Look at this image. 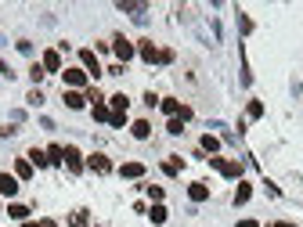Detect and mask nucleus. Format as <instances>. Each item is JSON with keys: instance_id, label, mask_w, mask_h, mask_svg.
<instances>
[{"instance_id": "21", "label": "nucleus", "mask_w": 303, "mask_h": 227, "mask_svg": "<svg viewBox=\"0 0 303 227\" xmlns=\"http://www.w3.org/2000/svg\"><path fill=\"white\" fill-rule=\"evenodd\" d=\"M29 162H33V166H51V162H47V151H43V148H33V151H29Z\"/></svg>"}, {"instance_id": "14", "label": "nucleus", "mask_w": 303, "mask_h": 227, "mask_svg": "<svg viewBox=\"0 0 303 227\" xmlns=\"http://www.w3.org/2000/svg\"><path fill=\"white\" fill-rule=\"evenodd\" d=\"M206 195H209V188H206V184H199V180L188 188V198H191V202H206Z\"/></svg>"}, {"instance_id": "20", "label": "nucleus", "mask_w": 303, "mask_h": 227, "mask_svg": "<svg viewBox=\"0 0 303 227\" xmlns=\"http://www.w3.org/2000/svg\"><path fill=\"white\" fill-rule=\"evenodd\" d=\"M148 216H152V224H166V216H170V213H166V206L159 202V206H152V209H148Z\"/></svg>"}, {"instance_id": "32", "label": "nucleus", "mask_w": 303, "mask_h": 227, "mask_svg": "<svg viewBox=\"0 0 303 227\" xmlns=\"http://www.w3.org/2000/svg\"><path fill=\"white\" fill-rule=\"evenodd\" d=\"M29 105H43V90H29Z\"/></svg>"}, {"instance_id": "31", "label": "nucleus", "mask_w": 303, "mask_h": 227, "mask_svg": "<svg viewBox=\"0 0 303 227\" xmlns=\"http://www.w3.org/2000/svg\"><path fill=\"white\" fill-rule=\"evenodd\" d=\"M108 123H112V126H126V115L123 112H112V115H108Z\"/></svg>"}, {"instance_id": "26", "label": "nucleus", "mask_w": 303, "mask_h": 227, "mask_svg": "<svg viewBox=\"0 0 303 227\" xmlns=\"http://www.w3.org/2000/svg\"><path fill=\"white\" fill-rule=\"evenodd\" d=\"M108 115H112V108H105V101L94 105V119H98V123H108Z\"/></svg>"}, {"instance_id": "37", "label": "nucleus", "mask_w": 303, "mask_h": 227, "mask_svg": "<svg viewBox=\"0 0 303 227\" xmlns=\"http://www.w3.org/2000/svg\"><path fill=\"white\" fill-rule=\"evenodd\" d=\"M271 227H292V224H271Z\"/></svg>"}, {"instance_id": "34", "label": "nucleus", "mask_w": 303, "mask_h": 227, "mask_svg": "<svg viewBox=\"0 0 303 227\" xmlns=\"http://www.w3.org/2000/svg\"><path fill=\"white\" fill-rule=\"evenodd\" d=\"M235 227H256V220H238Z\"/></svg>"}, {"instance_id": "5", "label": "nucleus", "mask_w": 303, "mask_h": 227, "mask_svg": "<svg viewBox=\"0 0 303 227\" xmlns=\"http://www.w3.org/2000/svg\"><path fill=\"white\" fill-rule=\"evenodd\" d=\"M137 51H141V58L148 61V65H159V61H162V51L155 47V43H148V40H141V47H137Z\"/></svg>"}, {"instance_id": "18", "label": "nucleus", "mask_w": 303, "mask_h": 227, "mask_svg": "<svg viewBox=\"0 0 303 227\" xmlns=\"http://www.w3.org/2000/svg\"><path fill=\"white\" fill-rule=\"evenodd\" d=\"M202 151L217 155V151H220V137H213V133H206V137H202Z\"/></svg>"}, {"instance_id": "1", "label": "nucleus", "mask_w": 303, "mask_h": 227, "mask_svg": "<svg viewBox=\"0 0 303 227\" xmlns=\"http://www.w3.org/2000/svg\"><path fill=\"white\" fill-rule=\"evenodd\" d=\"M209 166H213L220 177H231V180L242 177V162H235V159H220V155H213V159H209Z\"/></svg>"}, {"instance_id": "10", "label": "nucleus", "mask_w": 303, "mask_h": 227, "mask_svg": "<svg viewBox=\"0 0 303 227\" xmlns=\"http://www.w3.org/2000/svg\"><path fill=\"white\" fill-rule=\"evenodd\" d=\"M119 173H123L126 180H137V177L144 173V166H141V162H123V166H119Z\"/></svg>"}, {"instance_id": "2", "label": "nucleus", "mask_w": 303, "mask_h": 227, "mask_svg": "<svg viewBox=\"0 0 303 227\" xmlns=\"http://www.w3.org/2000/svg\"><path fill=\"white\" fill-rule=\"evenodd\" d=\"M112 51H116L119 61H130L134 58V43L126 40V36H112Z\"/></svg>"}, {"instance_id": "19", "label": "nucleus", "mask_w": 303, "mask_h": 227, "mask_svg": "<svg viewBox=\"0 0 303 227\" xmlns=\"http://www.w3.org/2000/svg\"><path fill=\"white\" fill-rule=\"evenodd\" d=\"M47 162H51V166H58V162H65V148H58V144H51V148H47Z\"/></svg>"}, {"instance_id": "12", "label": "nucleus", "mask_w": 303, "mask_h": 227, "mask_svg": "<svg viewBox=\"0 0 303 227\" xmlns=\"http://www.w3.org/2000/svg\"><path fill=\"white\" fill-rule=\"evenodd\" d=\"M18 191V180L11 173H0V195H15Z\"/></svg>"}, {"instance_id": "13", "label": "nucleus", "mask_w": 303, "mask_h": 227, "mask_svg": "<svg viewBox=\"0 0 303 227\" xmlns=\"http://www.w3.org/2000/svg\"><path fill=\"white\" fill-rule=\"evenodd\" d=\"M130 130H134V137H137V141H144V137L152 133V126H148V119H134V123H130Z\"/></svg>"}, {"instance_id": "23", "label": "nucleus", "mask_w": 303, "mask_h": 227, "mask_svg": "<svg viewBox=\"0 0 303 227\" xmlns=\"http://www.w3.org/2000/svg\"><path fill=\"white\" fill-rule=\"evenodd\" d=\"M119 11H126V15H134V18H144L148 7H144V4H119Z\"/></svg>"}, {"instance_id": "27", "label": "nucleus", "mask_w": 303, "mask_h": 227, "mask_svg": "<svg viewBox=\"0 0 303 227\" xmlns=\"http://www.w3.org/2000/svg\"><path fill=\"white\" fill-rule=\"evenodd\" d=\"M126 105H130V101H126V94H116L112 97V112H126Z\"/></svg>"}, {"instance_id": "33", "label": "nucleus", "mask_w": 303, "mask_h": 227, "mask_svg": "<svg viewBox=\"0 0 303 227\" xmlns=\"http://www.w3.org/2000/svg\"><path fill=\"white\" fill-rule=\"evenodd\" d=\"M148 198H155V206H159L166 195H162V188H148Z\"/></svg>"}, {"instance_id": "6", "label": "nucleus", "mask_w": 303, "mask_h": 227, "mask_svg": "<svg viewBox=\"0 0 303 227\" xmlns=\"http://www.w3.org/2000/svg\"><path fill=\"white\" fill-rule=\"evenodd\" d=\"M80 65H83V72H87V76H101V65H98L94 51H80Z\"/></svg>"}, {"instance_id": "29", "label": "nucleus", "mask_w": 303, "mask_h": 227, "mask_svg": "<svg viewBox=\"0 0 303 227\" xmlns=\"http://www.w3.org/2000/svg\"><path fill=\"white\" fill-rule=\"evenodd\" d=\"M166 130L170 133H184V123H181V119H166Z\"/></svg>"}, {"instance_id": "11", "label": "nucleus", "mask_w": 303, "mask_h": 227, "mask_svg": "<svg viewBox=\"0 0 303 227\" xmlns=\"http://www.w3.org/2000/svg\"><path fill=\"white\" fill-rule=\"evenodd\" d=\"M90 224V213L87 209H72L69 213V227H87Z\"/></svg>"}, {"instance_id": "35", "label": "nucleus", "mask_w": 303, "mask_h": 227, "mask_svg": "<svg viewBox=\"0 0 303 227\" xmlns=\"http://www.w3.org/2000/svg\"><path fill=\"white\" fill-rule=\"evenodd\" d=\"M40 227H58V224H54V220H40Z\"/></svg>"}, {"instance_id": "17", "label": "nucleus", "mask_w": 303, "mask_h": 227, "mask_svg": "<svg viewBox=\"0 0 303 227\" xmlns=\"http://www.w3.org/2000/svg\"><path fill=\"white\" fill-rule=\"evenodd\" d=\"M159 108H162V112L170 115V119H177V112H181V105L173 101V97H162V101H159Z\"/></svg>"}, {"instance_id": "24", "label": "nucleus", "mask_w": 303, "mask_h": 227, "mask_svg": "<svg viewBox=\"0 0 303 227\" xmlns=\"http://www.w3.org/2000/svg\"><path fill=\"white\" fill-rule=\"evenodd\" d=\"M83 101H87V97L80 94V90H69V94H65V105L69 108H83Z\"/></svg>"}, {"instance_id": "8", "label": "nucleus", "mask_w": 303, "mask_h": 227, "mask_svg": "<svg viewBox=\"0 0 303 227\" xmlns=\"http://www.w3.org/2000/svg\"><path fill=\"white\" fill-rule=\"evenodd\" d=\"M181 170H184V159H181V155H166V159H162V173H166V177H177Z\"/></svg>"}, {"instance_id": "25", "label": "nucleus", "mask_w": 303, "mask_h": 227, "mask_svg": "<svg viewBox=\"0 0 303 227\" xmlns=\"http://www.w3.org/2000/svg\"><path fill=\"white\" fill-rule=\"evenodd\" d=\"M260 115H263V105H260V101H249V105H245V119H260Z\"/></svg>"}, {"instance_id": "28", "label": "nucleus", "mask_w": 303, "mask_h": 227, "mask_svg": "<svg viewBox=\"0 0 303 227\" xmlns=\"http://www.w3.org/2000/svg\"><path fill=\"white\" fill-rule=\"evenodd\" d=\"M238 22H242V36L253 33V22H249V15H245V11H238Z\"/></svg>"}, {"instance_id": "15", "label": "nucleus", "mask_w": 303, "mask_h": 227, "mask_svg": "<svg viewBox=\"0 0 303 227\" xmlns=\"http://www.w3.org/2000/svg\"><path fill=\"white\" fill-rule=\"evenodd\" d=\"M43 69H47V72H58V69H61V54H58V51H47V54H43Z\"/></svg>"}, {"instance_id": "22", "label": "nucleus", "mask_w": 303, "mask_h": 227, "mask_svg": "<svg viewBox=\"0 0 303 227\" xmlns=\"http://www.w3.org/2000/svg\"><path fill=\"white\" fill-rule=\"evenodd\" d=\"M7 213H11L15 220H25V216H29V206H22V202H11V206H7Z\"/></svg>"}, {"instance_id": "4", "label": "nucleus", "mask_w": 303, "mask_h": 227, "mask_svg": "<svg viewBox=\"0 0 303 227\" xmlns=\"http://www.w3.org/2000/svg\"><path fill=\"white\" fill-rule=\"evenodd\" d=\"M65 170L69 173H83V155H80V148H65Z\"/></svg>"}, {"instance_id": "36", "label": "nucleus", "mask_w": 303, "mask_h": 227, "mask_svg": "<svg viewBox=\"0 0 303 227\" xmlns=\"http://www.w3.org/2000/svg\"><path fill=\"white\" fill-rule=\"evenodd\" d=\"M22 227H40V224H29V220H25V224H22Z\"/></svg>"}, {"instance_id": "9", "label": "nucleus", "mask_w": 303, "mask_h": 227, "mask_svg": "<svg viewBox=\"0 0 303 227\" xmlns=\"http://www.w3.org/2000/svg\"><path fill=\"white\" fill-rule=\"evenodd\" d=\"M249 198H253V184H249V180H242V184H238V191H235V198H231V202H235V206H245V202H249Z\"/></svg>"}, {"instance_id": "30", "label": "nucleus", "mask_w": 303, "mask_h": 227, "mask_svg": "<svg viewBox=\"0 0 303 227\" xmlns=\"http://www.w3.org/2000/svg\"><path fill=\"white\" fill-rule=\"evenodd\" d=\"M87 101H94V105H101V90H98V87H87Z\"/></svg>"}, {"instance_id": "7", "label": "nucleus", "mask_w": 303, "mask_h": 227, "mask_svg": "<svg viewBox=\"0 0 303 227\" xmlns=\"http://www.w3.org/2000/svg\"><path fill=\"white\" fill-rule=\"evenodd\" d=\"M87 166L94 170V173H112V162H108V155H101V151H94V155L87 159Z\"/></svg>"}, {"instance_id": "16", "label": "nucleus", "mask_w": 303, "mask_h": 227, "mask_svg": "<svg viewBox=\"0 0 303 227\" xmlns=\"http://www.w3.org/2000/svg\"><path fill=\"white\" fill-rule=\"evenodd\" d=\"M15 170H18V180H29V177H33V162H29V159H18Z\"/></svg>"}, {"instance_id": "3", "label": "nucleus", "mask_w": 303, "mask_h": 227, "mask_svg": "<svg viewBox=\"0 0 303 227\" xmlns=\"http://www.w3.org/2000/svg\"><path fill=\"white\" fill-rule=\"evenodd\" d=\"M61 79H65V83H69L72 90H80V87H87V83H90L83 69H65V72H61Z\"/></svg>"}]
</instances>
